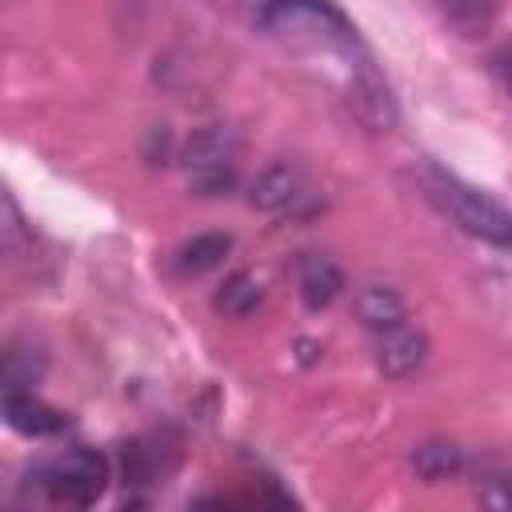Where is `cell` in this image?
Listing matches in <instances>:
<instances>
[{"mask_svg":"<svg viewBox=\"0 0 512 512\" xmlns=\"http://www.w3.org/2000/svg\"><path fill=\"white\" fill-rule=\"evenodd\" d=\"M256 28L288 48L324 52L348 64V76L368 68L372 56L356 32V24L332 0H256Z\"/></svg>","mask_w":512,"mask_h":512,"instance_id":"1","label":"cell"},{"mask_svg":"<svg viewBox=\"0 0 512 512\" xmlns=\"http://www.w3.org/2000/svg\"><path fill=\"white\" fill-rule=\"evenodd\" d=\"M424 184H428V196L472 236L512 252V212H504L488 192L464 184L460 176L436 168V164H424Z\"/></svg>","mask_w":512,"mask_h":512,"instance_id":"2","label":"cell"},{"mask_svg":"<svg viewBox=\"0 0 512 512\" xmlns=\"http://www.w3.org/2000/svg\"><path fill=\"white\" fill-rule=\"evenodd\" d=\"M36 484L44 488V496H52L60 504L88 508L108 488V460L92 448H68L36 468Z\"/></svg>","mask_w":512,"mask_h":512,"instance_id":"3","label":"cell"},{"mask_svg":"<svg viewBox=\"0 0 512 512\" xmlns=\"http://www.w3.org/2000/svg\"><path fill=\"white\" fill-rule=\"evenodd\" d=\"M428 356V340L420 328H412L408 320L392 324V328H380L376 332V368L388 376V380H404L412 376Z\"/></svg>","mask_w":512,"mask_h":512,"instance_id":"4","label":"cell"},{"mask_svg":"<svg viewBox=\"0 0 512 512\" xmlns=\"http://www.w3.org/2000/svg\"><path fill=\"white\" fill-rule=\"evenodd\" d=\"M348 104H352L356 116H360L368 128H376V132H388V128L396 124V100H392L384 76H380L372 64L348 76Z\"/></svg>","mask_w":512,"mask_h":512,"instance_id":"5","label":"cell"},{"mask_svg":"<svg viewBox=\"0 0 512 512\" xmlns=\"http://www.w3.org/2000/svg\"><path fill=\"white\" fill-rule=\"evenodd\" d=\"M4 420L20 436H32V440H44V436H56L68 428V416L60 408H48L40 396H32V388H8L4 392Z\"/></svg>","mask_w":512,"mask_h":512,"instance_id":"6","label":"cell"},{"mask_svg":"<svg viewBox=\"0 0 512 512\" xmlns=\"http://www.w3.org/2000/svg\"><path fill=\"white\" fill-rule=\"evenodd\" d=\"M296 292H300V300H304L308 312H324L344 292V276H340V268L328 256L308 252L300 260V272H296Z\"/></svg>","mask_w":512,"mask_h":512,"instance_id":"7","label":"cell"},{"mask_svg":"<svg viewBox=\"0 0 512 512\" xmlns=\"http://www.w3.org/2000/svg\"><path fill=\"white\" fill-rule=\"evenodd\" d=\"M180 160H184L188 172H204V168H220V164H236V132L224 128V124L196 128V132L184 140Z\"/></svg>","mask_w":512,"mask_h":512,"instance_id":"8","label":"cell"},{"mask_svg":"<svg viewBox=\"0 0 512 512\" xmlns=\"http://www.w3.org/2000/svg\"><path fill=\"white\" fill-rule=\"evenodd\" d=\"M248 200H252V208H260V212H292V208L304 200V180H300L296 168L276 164V168H268V172L256 176Z\"/></svg>","mask_w":512,"mask_h":512,"instance_id":"9","label":"cell"},{"mask_svg":"<svg viewBox=\"0 0 512 512\" xmlns=\"http://www.w3.org/2000/svg\"><path fill=\"white\" fill-rule=\"evenodd\" d=\"M228 252H232V236H224V232H200V236H192V240H184L176 248V260L172 264H176L180 276H204L216 264H224Z\"/></svg>","mask_w":512,"mask_h":512,"instance_id":"10","label":"cell"},{"mask_svg":"<svg viewBox=\"0 0 512 512\" xmlns=\"http://www.w3.org/2000/svg\"><path fill=\"white\" fill-rule=\"evenodd\" d=\"M356 312L360 320L380 332V328H392L404 320V300L396 296V288H384V284H368L360 296H356Z\"/></svg>","mask_w":512,"mask_h":512,"instance_id":"11","label":"cell"},{"mask_svg":"<svg viewBox=\"0 0 512 512\" xmlns=\"http://www.w3.org/2000/svg\"><path fill=\"white\" fill-rule=\"evenodd\" d=\"M440 16L456 36H484L496 20V0H440Z\"/></svg>","mask_w":512,"mask_h":512,"instance_id":"12","label":"cell"},{"mask_svg":"<svg viewBox=\"0 0 512 512\" xmlns=\"http://www.w3.org/2000/svg\"><path fill=\"white\" fill-rule=\"evenodd\" d=\"M412 468H416L428 484H436V480H448V476H456V472L464 468V452H460L452 440H428V444H420V448L412 452Z\"/></svg>","mask_w":512,"mask_h":512,"instance_id":"13","label":"cell"},{"mask_svg":"<svg viewBox=\"0 0 512 512\" xmlns=\"http://www.w3.org/2000/svg\"><path fill=\"white\" fill-rule=\"evenodd\" d=\"M212 304H216V312H224V316H248V312H256V304H260V284H256L248 272H232V276L220 284V292L212 296Z\"/></svg>","mask_w":512,"mask_h":512,"instance_id":"14","label":"cell"},{"mask_svg":"<svg viewBox=\"0 0 512 512\" xmlns=\"http://www.w3.org/2000/svg\"><path fill=\"white\" fill-rule=\"evenodd\" d=\"M44 372V356L32 344H12L4 352V392L8 388H32Z\"/></svg>","mask_w":512,"mask_h":512,"instance_id":"15","label":"cell"},{"mask_svg":"<svg viewBox=\"0 0 512 512\" xmlns=\"http://www.w3.org/2000/svg\"><path fill=\"white\" fill-rule=\"evenodd\" d=\"M192 192L200 196H224L236 188V164H220V168H204V172H188Z\"/></svg>","mask_w":512,"mask_h":512,"instance_id":"16","label":"cell"},{"mask_svg":"<svg viewBox=\"0 0 512 512\" xmlns=\"http://www.w3.org/2000/svg\"><path fill=\"white\" fill-rule=\"evenodd\" d=\"M300 360H304V364L316 360V344H312V340H300Z\"/></svg>","mask_w":512,"mask_h":512,"instance_id":"17","label":"cell"}]
</instances>
